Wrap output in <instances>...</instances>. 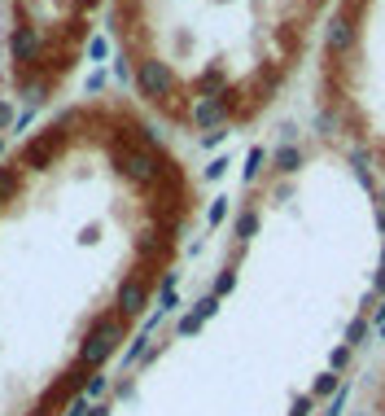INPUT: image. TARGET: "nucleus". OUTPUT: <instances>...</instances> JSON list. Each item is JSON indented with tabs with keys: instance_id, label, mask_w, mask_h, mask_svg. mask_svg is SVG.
<instances>
[{
	"instance_id": "6e6552de",
	"label": "nucleus",
	"mask_w": 385,
	"mask_h": 416,
	"mask_svg": "<svg viewBox=\"0 0 385 416\" xmlns=\"http://www.w3.org/2000/svg\"><path fill=\"white\" fill-rule=\"evenodd\" d=\"M328 48H333V53H346V48H350V22L346 18L328 22Z\"/></svg>"
},
{
	"instance_id": "6ab92c4d",
	"label": "nucleus",
	"mask_w": 385,
	"mask_h": 416,
	"mask_svg": "<svg viewBox=\"0 0 385 416\" xmlns=\"http://www.w3.org/2000/svg\"><path fill=\"white\" fill-rule=\"evenodd\" d=\"M84 88H88V92L96 97L101 88H106V70H92V75H88V84H84Z\"/></svg>"
},
{
	"instance_id": "9d476101",
	"label": "nucleus",
	"mask_w": 385,
	"mask_h": 416,
	"mask_svg": "<svg viewBox=\"0 0 385 416\" xmlns=\"http://www.w3.org/2000/svg\"><path fill=\"white\" fill-rule=\"evenodd\" d=\"M272 163H276V171H294V167L302 163V153H298L294 145H285V149H276V158H272Z\"/></svg>"
},
{
	"instance_id": "39448f33",
	"label": "nucleus",
	"mask_w": 385,
	"mask_h": 416,
	"mask_svg": "<svg viewBox=\"0 0 385 416\" xmlns=\"http://www.w3.org/2000/svg\"><path fill=\"white\" fill-rule=\"evenodd\" d=\"M136 88H140V97H149V101H167L171 88H175V75H171L167 62L145 58V62L136 66Z\"/></svg>"
},
{
	"instance_id": "f257e3e1",
	"label": "nucleus",
	"mask_w": 385,
	"mask_h": 416,
	"mask_svg": "<svg viewBox=\"0 0 385 416\" xmlns=\"http://www.w3.org/2000/svg\"><path fill=\"white\" fill-rule=\"evenodd\" d=\"M123 337H127V320L114 316V307L110 311H101V316L84 329V342H79V363L92 373H101L106 363L114 359V351L123 346Z\"/></svg>"
},
{
	"instance_id": "5701e85b",
	"label": "nucleus",
	"mask_w": 385,
	"mask_h": 416,
	"mask_svg": "<svg viewBox=\"0 0 385 416\" xmlns=\"http://www.w3.org/2000/svg\"><path fill=\"white\" fill-rule=\"evenodd\" d=\"M223 136H228V132H223V127H215V132H206V136H201V145H206V149H215V145H219Z\"/></svg>"
},
{
	"instance_id": "f03ea898",
	"label": "nucleus",
	"mask_w": 385,
	"mask_h": 416,
	"mask_svg": "<svg viewBox=\"0 0 385 416\" xmlns=\"http://www.w3.org/2000/svg\"><path fill=\"white\" fill-rule=\"evenodd\" d=\"M110 158H114V171L118 175H127L132 185H140V189H158V180H162V167H167V158L162 153H153V149H110Z\"/></svg>"
},
{
	"instance_id": "dca6fc26",
	"label": "nucleus",
	"mask_w": 385,
	"mask_h": 416,
	"mask_svg": "<svg viewBox=\"0 0 385 416\" xmlns=\"http://www.w3.org/2000/svg\"><path fill=\"white\" fill-rule=\"evenodd\" d=\"M237 290V272H223L219 280H215V298H223V294H233Z\"/></svg>"
},
{
	"instance_id": "f8f14e48",
	"label": "nucleus",
	"mask_w": 385,
	"mask_h": 416,
	"mask_svg": "<svg viewBox=\"0 0 385 416\" xmlns=\"http://www.w3.org/2000/svg\"><path fill=\"white\" fill-rule=\"evenodd\" d=\"M254 228H259V215L245 211V215L237 219V237H241V241H250V237H254Z\"/></svg>"
},
{
	"instance_id": "423d86ee",
	"label": "nucleus",
	"mask_w": 385,
	"mask_h": 416,
	"mask_svg": "<svg viewBox=\"0 0 385 416\" xmlns=\"http://www.w3.org/2000/svg\"><path fill=\"white\" fill-rule=\"evenodd\" d=\"M9 58L18 66H35L44 58V40H40V27L35 22H18L13 35H9Z\"/></svg>"
},
{
	"instance_id": "4be33fe9",
	"label": "nucleus",
	"mask_w": 385,
	"mask_h": 416,
	"mask_svg": "<svg viewBox=\"0 0 385 416\" xmlns=\"http://www.w3.org/2000/svg\"><path fill=\"white\" fill-rule=\"evenodd\" d=\"M223 171H228V158H215V163H211V167H206V180H219V175H223Z\"/></svg>"
},
{
	"instance_id": "9b49d317",
	"label": "nucleus",
	"mask_w": 385,
	"mask_h": 416,
	"mask_svg": "<svg viewBox=\"0 0 385 416\" xmlns=\"http://www.w3.org/2000/svg\"><path fill=\"white\" fill-rule=\"evenodd\" d=\"M88 58H92V62H106V58H110V40H106V35H92V40H88Z\"/></svg>"
},
{
	"instance_id": "0eeeda50",
	"label": "nucleus",
	"mask_w": 385,
	"mask_h": 416,
	"mask_svg": "<svg viewBox=\"0 0 385 416\" xmlns=\"http://www.w3.org/2000/svg\"><path fill=\"white\" fill-rule=\"evenodd\" d=\"M237 110V101H233V92H223V97H215V92H206V97H197L193 101V123L197 127H206V132H215V127Z\"/></svg>"
},
{
	"instance_id": "a878e982",
	"label": "nucleus",
	"mask_w": 385,
	"mask_h": 416,
	"mask_svg": "<svg viewBox=\"0 0 385 416\" xmlns=\"http://www.w3.org/2000/svg\"><path fill=\"white\" fill-rule=\"evenodd\" d=\"M0 158H5V136H0Z\"/></svg>"
},
{
	"instance_id": "2eb2a0df",
	"label": "nucleus",
	"mask_w": 385,
	"mask_h": 416,
	"mask_svg": "<svg viewBox=\"0 0 385 416\" xmlns=\"http://www.w3.org/2000/svg\"><path fill=\"white\" fill-rule=\"evenodd\" d=\"M263 158H267L263 149H250V158H245V180H254V175L263 171Z\"/></svg>"
},
{
	"instance_id": "f3484780",
	"label": "nucleus",
	"mask_w": 385,
	"mask_h": 416,
	"mask_svg": "<svg viewBox=\"0 0 385 416\" xmlns=\"http://www.w3.org/2000/svg\"><path fill=\"white\" fill-rule=\"evenodd\" d=\"M197 329H201V320L193 316V311H189V316H184V320H179V324H175V333H184V337H193Z\"/></svg>"
},
{
	"instance_id": "7ed1b4c3",
	"label": "nucleus",
	"mask_w": 385,
	"mask_h": 416,
	"mask_svg": "<svg viewBox=\"0 0 385 416\" xmlns=\"http://www.w3.org/2000/svg\"><path fill=\"white\" fill-rule=\"evenodd\" d=\"M149 285H153V272H136V276H127L118 285V294H114V316L132 324L140 311L149 307Z\"/></svg>"
},
{
	"instance_id": "b1692460",
	"label": "nucleus",
	"mask_w": 385,
	"mask_h": 416,
	"mask_svg": "<svg viewBox=\"0 0 385 416\" xmlns=\"http://www.w3.org/2000/svg\"><path fill=\"white\" fill-rule=\"evenodd\" d=\"M96 5H101V0H79V13H92Z\"/></svg>"
},
{
	"instance_id": "20e7f679",
	"label": "nucleus",
	"mask_w": 385,
	"mask_h": 416,
	"mask_svg": "<svg viewBox=\"0 0 385 416\" xmlns=\"http://www.w3.org/2000/svg\"><path fill=\"white\" fill-rule=\"evenodd\" d=\"M66 141H70V132H66V127H48V132H40L35 141H27V145H22V167H31V171H44L48 163H53L57 158V153L66 149Z\"/></svg>"
},
{
	"instance_id": "412c9836",
	"label": "nucleus",
	"mask_w": 385,
	"mask_h": 416,
	"mask_svg": "<svg viewBox=\"0 0 385 416\" xmlns=\"http://www.w3.org/2000/svg\"><path fill=\"white\" fill-rule=\"evenodd\" d=\"M13 119H18L13 106H9V101H0V127H13Z\"/></svg>"
},
{
	"instance_id": "aec40b11",
	"label": "nucleus",
	"mask_w": 385,
	"mask_h": 416,
	"mask_svg": "<svg viewBox=\"0 0 385 416\" xmlns=\"http://www.w3.org/2000/svg\"><path fill=\"white\" fill-rule=\"evenodd\" d=\"M223 215H228V197H215V206H211V224H223Z\"/></svg>"
},
{
	"instance_id": "393cba45",
	"label": "nucleus",
	"mask_w": 385,
	"mask_h": 416,
	"mask_svg": "<svg viewBox=\"0 0 385 416\" xmlns=\"http://www.w3.org/2000/svg\"><path fill=\"white\" fill-rule=\"evenodd\" d=\"M376 224H381V228H385V206H381V211H376Z\"/></svg>"
},
{
	"instance_id": "ddd939ff",
	"label": "nucleus",
	"mask_w": 385,
	"mask_h": 416,
	"mask_svg": "<svg viewBox=\"0 0 385 416\" xmlns=\"http://www.w3.org/2000/svg\"><path fill=\"white\" fill-rule=\"evenodd\" d=\"M215 311H219V298H215V294H206V298H201V302L193 307V316H197V320H211Z\"/></svg>"
},
{
	"instance_id": "a211bd4d",
	"label": "nucleus",
	"mask_w": 385,
	"mask_h": 416,
	"mask_svg": "<svg viewBox=\"0 0 385 416\" xmlns=\"http://www.w3.org/2000/svg\"><path fill=\"white\" fill-rule=\"evenodd\" d=\"M66 35H70V40H84V35H88V22H84V13H79V18H74L70 27H66Z\"/></svg>"
},
{
	"instance_id": "4468645a",
	"label": "nucleus",
	"mask_w": 385,
	"mask_h": 416,
	"mask_svg": "<svg viewBox=\"0 0 385 416\" xmlns=\"http://www.w3.org/2000/svg\"><path fill=\"white\" fill-rule=\"evenodd\" d=\"M35 123V106H27V110H22L18 119H13V127H9V132H18V136H27V127Z\"/></svg>"
},
{
	"instance_id": "bb28decb",
	"label": "nucleus",
	"mask_w": 385,
	"mask_h": 416,
	"mask_svg": "<svg viewBox=\"0 0 385 416\" xmlns=\"http://www.w3.org/2000/svg\"><path fill=\"white\" fill-rule=\"evenodd\" d=\"M381 272H385V254H381Z\"/></svg>"
},
{
	"instance_id": "1a4fd4ad",
	"label": "nucleus",
	"mask_w": 385,
	"mask_h": 416,
	"mask_svg": "<svg viewBox=\"0 0 385 416\" xmlns=\"http://www.w3.org/2000/svg\"><path fill=\"white\" fill-rule=\"evenodd\" d=\"M18 185H22V171L18 167H0V202H9L18 193Z\"/></svg>"
}]
</instances>
